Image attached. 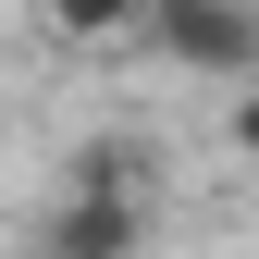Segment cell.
Wrapping results in <instances>:
<instances>
[{
    "label": "cell",
    "instance_id": "cell-1",
    "mask_svg": "<svg viewBox=\"0 0 259 259\" xmlns=\"http://www.w3.org/2000/svg\"><path fill=\"white\" fill-rule=\"evenodd\" d=\"M136 37L173 62V74H222V87H247V74H259V0H148Z\"/></svg>",
    "mask_w": 259,
    "mask_h": 259
},
{
    "label": "cell",
    "instance_id": "cell-2",
    "mask_svg": "<svg viewBox=\"0 0 259 259\" xmlns=\"http://www.w3.org/2000/svg\"><path fill=\"white\" fill-rule=\"evenodd\" d=\"M37 247H50V259H136V247H148V185L62 173V198L37 210Z\"/></svg>",
    "mask_w": 259,
    "mask_h": 259
},
{
    "label": "cell",
    "instance_id": "cell-3",
    "mask_svg": "<svg viewBox=\"0 0 259 259\" xmlns=\"http://www.w3.org/2000/svg\"><path fill=\"white\" fill-rule=\"evenodd\" d=\"M136 13H148V0H37V25H50V37H74V50L136 37Z\"/></svg>",
    "mask_w": 259,
    "mask_h": 259
},
{
    "label": "cell",
    "instance_id": "cell-4",
    "mask_svg": "<svg viewBox=\"0 0 259 259\" xmlns=\"http://www.w3.org/2000/svg\"><path fill=\"white\" fill-rule=\"evenodd\" d=\"M235 148L259 160V74H247V99H235Z\"/></svg>",
    "mask_w": 259,
    "mask_h": 259
},
{
    "label": "cell",
    "instance_id": "cell-5",
    "mask_svg": "<svg viewBox=\"0 0 259 259\" xmlns=\"http://www.w3.org/2000/svg\"><path fill=\"white\" fill-rule=\"evenodd\" d=\"M0 259H50V247H37V235H25V247H0Z\"/></svg>",
    "mask_w": 259,
    "mask_h": 259
}]
</instances>
